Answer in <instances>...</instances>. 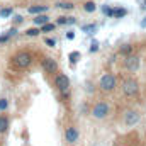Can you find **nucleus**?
Returning a JSON list of instances; mask_svg holds the SVG:
<instances>
[{
	"instance_id": "f257e3e1",
	"label": "nucleus",
	"mask_w": 146,
	"mask_h": 146,
	"mask_svg": "<svg viewBox=\"0 0 146 146\" xmlns=\"http://www.w3.org/2000/svg\"><path fill=\"white\" fill-rule=\"evenodd\" d=\"M12 63H14V66H17V68H27V66L33 63V56H31V53L21 51V53H17V54L12 58Z\"/></svg>"
},
{
	"instance_id": "f03ea898",
	"label": "nucleus",
	"mask_w": 146,
	"mask_h": 146,
	"mask_svg": "<svg viewBox=\"0 0 146 146\" xmlns=\"http://www.w3.org/2000/svg\"><path fill=\"white\" fill-rule=\"evenodd\" d=\"M138 82L136 80H126L124 83H122V92L127 95V97H134L136 94H138Z\"/></svg>"
},
{
	"instance_id": "7ed1b4c3",
	"label": "nucleus",
	"mask_w": 146,
	"mask_h": 146,
	"mask_svg": "<svg viewBox=\"0 0 146 146\" xmlns=\"http://www.w3.org/2000/svg\"><path fill=\"white\" fill-rule=\"evenodd\" d=\"M115 87V76L114 75H110V73H107V75H104L102 78H100V88L102 90H112Z\"/></svg>"
},
{
	"instance_id": "20e7f679",
	"label": "nucleus",
	"mask_w": 146,
	"mask_h": 146,
	"mask_svg": "<svg viewBox=\"0 0 146 146\" xmlns=\"http://www.w3.org/2000/svg\"><path fill=\"white\" fill-rule=\"evenodd\" d=\"M107 114H109V106L104 104V102L97 104V106L94 107V110H92V115H94L95 119H104Z\"/></svg>"
},
{
	"instance_id": "39448f33",
	"label": "nucleus",
	"mask_w": 146,
	"mask_h": 146,
	"mask_svg": "<svg viewBox=\"0 0 146 146\" xmlns=\"http://www.w3.org/2000/svg\"><path fill=\"white\" fill-rule=\"evenodd\" d=\"M54 83H56V87H58V90H60V92H63V94H66V92H68L70 80H68V76H66V75H58V76H56V80H54Z\"/></svg>"
},
{
	"instance_id": "423d86ee",
	"label": "nucleus",
	"mask_w": 146,
	"mask_h": 146,
	"mask_svg": "<svg viewBox=\"0 0 146 146\" xmlns=\"http://www.w3.org/2000/svg\"><path fill=\"white\" fill-rule=\"evenodd\" d=\"M42 68L48 73H54L58 70V63H56L53 58H44V60H42Z\"/></svg>"
},
{
	"instance_id": "0eeeda50",
	"label": "nucleus",
	"mask_w": 146,
	"mask_h": 146,
	"mask_svg": "<svg viewBox=\"0 0 146 146\" xmlns=\"http://www.w3.org/2000/svg\"><path fill=\"white\" fill-rule=\"evenodd\" d=\"M126 68L129 72H136L139 68V58L138 56H127L126 58Z\"/></svg>"
},
{
	"instance_id": "6e6552de",
	"label": "nucleus",
	"mask_w": 146,
	"mask_h": 146,
	"mask_svg": "<svg viewBox=\"0 0 146 146\" xmlns=\"http://www.w3.org/2000/svg\"><path fill=\"white\" fill-rule=\"evenodd\" d=\"M126 124L127 126H134V124H138L139 122V114L138 112H134V110H127L126 112Z\"/></svg>"
},
{
	"instance_id": "1a4fd4ad",
	"label": "nucleus",
	"mask_w": 146,
	"mask_h": 146,
	"mask_svg": "<svg viewBox=\"0 0 146 146\" xmlns=\"http://www.w3.org/2000/svg\"><path fill=\"white\" fill-rule=\"evenodd\" d=\"M65 138H66L68 143H75V141L78 139V131H76L75 127H68V129L65 131Z\"/></svg>"
},
{
	"instance_id": "9d476101",
	"label": "nucleus",
	"mask_w": 146,
	"mask_h": 146,
	"mask_svg": "<svg viewBox=\"0 0 146 146\" xmlns=\"http://www.w3.org/2000/svg\"><path fill=\"white\" fill-rule=\"evenodd\" d=\"M46 5H33V7H29V12L31 14H42V12H46Z\"/></svg>"
},
{
	"instance_id": "9b49d317",
	"label": "nucleus",
	"mask_w": 146,
	"mask_h": 146,
	"mask_svg": "<svg viewBox=\"0 0 146 146\" xmlns=\"http://www.w3.org/2000/svg\"><path fill=\"white\" fill-rule=\"evenodd\" d=\"M9 127V119L5 115H0V133H5Z\"/></svg>"
},
{
	"instance_id": "f8f14e48",
	"label": "nucleus",
	"mask_w": 146,
	"mask_h": 146,
	"mask_svg": "<svg viewBox=\"0 0 146 146\" xmlns=\"http://www.w3.org/2000/svg\"><path fill=\"white\" fill-rule=\"evenodd\" d=\"M48 22V15H42V14H39L36 19H34V24L36 26H42V24H46Z\"/></svg>"
},
{
	"instance_id": "ddd939ff",
	"label": "nucleus",
	"mask_w": 146,
	"mask_h": 146,
	"mask_svg": "<svg viewBox=\"0 0 146 146\" xmlns=\"http://www.w3.org/2000/svg\"><path fill=\"white\" fill-rule=\"evenodd\" d=\"M75 17H60L58 19V24H75Z\"/></svg>"
},
{
	"instance_id": "4468645a",
	"label": "nucleus",
	"mask_w": 146,
	"mask_h": 146,
	"mask_svg": "<svg viewBox=\"0 0 146 146\" xmlns=\"http://www.w3.org/2000/svg\"><path fill=\"white\" fill-rule=\"evenodd\" d=\"M53 29H54V24H48V22L42 24V27H41L42 33H49V31H53Z\"/></svg>"
},
{
	"instance_id": "2eb2a0df",
	"label": "nucleus",
	"mask_w": 146,
	"mask_h": 146,
	"mask_svg": "<svg viewBox=\"0 0 146 146\" xmlns=\"http://www.w3.org/2000/svg\"><path fill=\"white\" fill-rule=\"evenodd\" d=\"M58 7H60V9L70 10V9H73V3H70V2H61V3H58Z\"/></svg>"
},
{
	"instance_id": "dca6fc26",
	"label": "nucleus",
	"mask_w": 146,
	"mask_h": 146,
	"mask_svg": "<svg viewBox=\"0 0 146 146\" xmlns=\"http://www.w3.org/2000/svg\"><path fill=\"white\" fill-rule=\"evenodd\" d=\"M85 10H87V12H94V10H95V3H94V2H87V3H85Z\"/></svg>"
},
{
	"instance_id": "f3484780",
	"label": "nucleus",
	"mask_w": 146,
	"mask_h": 146,
	"mask_svg": "<svg viewBox=\"0 0 146 146\" xmlns=\"http://www.w3.org/2000/svg\"><path fill=\"white\" fill-rule=\"evenodd\" d=\"M10 14H12V9H2V10H0V15H2V17H9Z\"/></svg>"
},
{
	"instance_id": "a211bd4d",
	"label": "nucleus",
	"mask_w": 146,
	"mask_h": 146,
	"mask_svg": "<svg viewBox=\"0 0 146 146\" xmlns=\"http://www.w3.org/2000/svg\"><path fill=\"white\" fill-rule=\"evenodd\" d=\"M131 49H133V48H131L129 44H126V46H122V48H121V53H122V54H129V53H131Z\"/></svg>"
},
{
	"instance_id": "6ab92c4d",
	"label": "nucleus",
	"mask_w": 146,
	"mask_h": 146,
	"mask_svg": "<svg viewBox=\"0 0 146 146\" xmlns=\"http://www.w3.org/2000/svg\"><path fill=\"white\" fill-rule=\"evenodd\" d=\"M39 33H41L39 29H27V31H26V34H27V36H37Z\"/></svg>"
},
{
	"instance_id": "aec40b11",
	"label": "nucleus",
	"mask_w": 146,
	"mask_h": 146,
	"mask_svg": "<svg viewBox=\"0 0 146 146\" xmlns=\"http://www.w3.org/2000/svg\"><path fill=\"white\" fill-rule=\"evenodd\" d=\"M114 15L115 17H122V15H126V10L124 9H117V10H114Z\"/></svg>"
},
{
	"instance_id": "412c9836",
	"label": "nucleus",
	"mask_w": 146,
	"mask_h": 146,
	"mask_svg": "<svg viewBox=\"0 0 146 146\" xmlns=\"http://www.w3.org/2000/svg\"><path fill=\"white\" fill-rule=\"evenodd\" d=\"M7 106H9V102H7L5 99H0V110H5Z\"/></svg>"
},
{
	"instance_id": "4be33fe9",
	"label": "nucleus",
	"mask_w": 146,
	"mask_h": 146,
	"mask_svg": "<svg viewBox=\"0 0 146 146\" xmlns=\"http://www.w3.org/2000/svg\"><path fill=\"white\" fill-rule=\"evenodd\" d=\"M76 58H80V53H76V51H75V53H70V60H72V63L73 61H76Z\"/></svg>"
},
{
	"instance_id": "5701e85b",
	"label": "nucleus",
	"mask_w": 146,
	"mask_h": 146,
	"mask_svg": "<svg viewBox=\"0 0 146 146\" xmlns=\"http://www.w3.org/2000/svg\"><path fill=\"white\" fill-rule=\"evenodd\" d=\"M83 31H95V26L90 24V26H83Z\"/></svg>"
},
{
	"instance_id": "b1692460",
	"label": "nucleus",
	"mask_w": 146,
	"mask_h": 146,
	"mask_svg": "<svg viewBox=\"0 0 146 146\" xmlns=\"http://www.w3.org/2000/svg\"><path fill=\"white\" fill-rule=\"evenodd\" d=\"M97 49H99V44H97V42H92V46H90V51L94 53V51H97Z\"/></svg>"
},
{
	"instance_id": "393cba45",
	"label": "nucleus",
	"mask_w": 146,
	"mask_h": 146,
	"mask_svg": "<svg viewBox=\"0 0 146 146\" xmlns=\"http://www.w3.org/2000/svg\"><path fill=\"white\" fill-rule=\"evenodd\" d=\"M46 44H48V46H51V48H53V46H54V44H56V42H54V39H46Z\"/></svg>"
},
{
	"instance_id": "a878e982",
	"label": "nucleus",
	"mask_w": 146,
	"mask_h": 146,
	"mask_svg": "<svg viewBox=\"0 0 146 146\" xmlns=\"http://www.w3.org/2000/svg\"><path fill=\"white\" fill-rule=\"evenodd\" d=\"M9 37H10V36H9V34H5V36H2V37H0V42H3V41H7Z\"/></svg>"
},
{
	"instance_id": "bb28decb",
	"label": "nucleus",
	"mask_w": 146,
	"mask_h": 146,
	"mask_svg": "<svg viewBox=\"0 0 146 146\" xmlns=\"http://www.w3.org/2000/svg\"><path fill=\"white\" fill-rule=\"evenodd\" d=\"M14 21H15V22H19V24H21V22H22V17H21V15H17V17H15V19H14Z\"/></svg>"
},
{
	"instance_id": "cd10ccee",
	"label": "nucleus",
	"mask_w": 146,
	"mask_h": 146,
	"mask_svg": "<svg viewBox=\"0 0 146 146\" xmlns=\"http://www.w3.org/2000/svg\"><path fill=\"white\" fill-rule=\"evenodd\" d=\"M141 9H146V0H143V5H141Z\"/></svg>"
},
{
	"instance_id": "c85d7f7f",
	"label": "nucleus",
	"mask_w": 146,
	"mask_h": 146,
	"mask_svg": "<svg viewBox=\"0 0 146 146\" xmlns=\"http://www.w3.org/2000/svg\"><path fill=\"white\" fill-rule=\"evenodd\" d=\"M141 26H143V27H146V19L143 21V22H141Z\"/></svg>"
}]
</instances>
